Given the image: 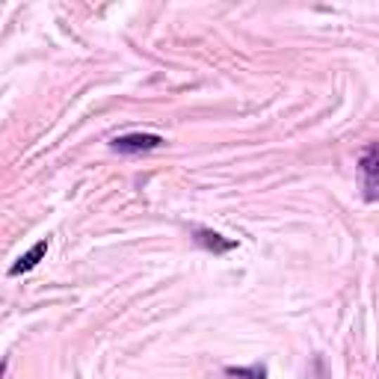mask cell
I'll return each instance as SVG.
<instances>
[{
  "label": "cell",
  "mask_w": 379,
  "mask_h": 379,
  "mask_svg": "<svg viewBox=\"0 0 379 379\" xmlns=\"http://www.w3.org/2000/svg\"><path fill=\"white\" fill-rule=\"evenodd\" d=\"M195 243H202V246H205V249H210V252H229V249H234V246H237L234 240H226L222 234L207 231V229H199V231H195Z\"/></svg>",
  "instance_id": "obj_3"
},
{
  "label": "cell",
  "mask_w": 379,
  "mask_h": 379,
  "mask_svg": "<svg viewBox=\"0 0 379 379\" xmlns=\"http://www.w3.org/2000/svg\"><path fill=\"white\" fill-rule=\"evenodd\" d=\"M231 379H266L264 368H229Z\"/></svg>",
  "instance_id": "obj_5"
},
{
  "label": "cell",
  "mask_w": 379,
  "mask_h": 379,
  "mask_svg": "<svg viewBox=\"0 0 379 379\" xmlns=\"http://www.w3.org/2000/svg\"><path fill=\"white\" fill-rule=\"evenodd\" d=\"M160 146H163L160 134H128V136H116L113 139V151H122V154L151 151V148H160Z\"/></svg>",
  "instance_id": "obj_1"
},
{
  "label": "cell",
  "mask_w": 379,
  "mask_h": 379,
  "mask_svg": "<svg viewBox=\"0 0 379 379\" xmlns=\"http://www.w3.org/2000/svg\"><path fill=\"white\" fill-rule=\"evenodd\" d=\"M361 172H364V178H368L371 181V184H373V181L379 178V143H373L368 151H364L361 154Z\"/></svg>",
  "instance_id": "obj_4"
},
{
  "label": "cell",
  "mask_w": 379,
  "mask_h": 379,
  "mask_svg": "<svg viewBox=\"0 0 379 379\" xmlns=\"http://www.w3.org/2000/svg\"><path fill=\"white\" fill-rule=\"evenodd\" d=\"M45 252H48V240H39L30 252H27V255H21L18 258V264H12V276H21V273H30L33 270V266L41 261V258H45Z\"/></svg>",
  "instance_id": "obj_2"
}]
</instances>
